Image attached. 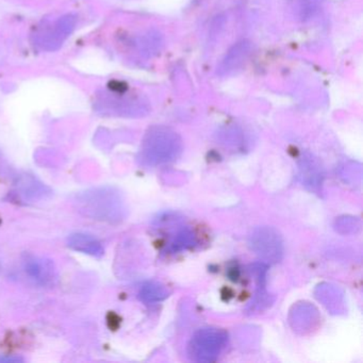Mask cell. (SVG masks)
Segmentation results:
<instances>
[{
  "label": "cell",
  "mask_w": 363,
  "mask_h": 363,
  "mask_svg": "<svg viewBox=\"0 0 363 363\" xmlns=\"http://www.w3.org/2000/svg\"><path fill=\"white\" fill-rule=\"evenodd\" d=\"M250 245L256 250L257 254L269 259L277 260L282 254V243L277 233L272 229L262 228L252 235Z\"/></svg>",
  "instance_id": "obj_4"
},
{
  "label": "cell",
  "mask_w": 363,
  "mask_h": 363,
  "mask_svg": "<svg viewBox=\"0 0 363 363\" xmlns=\"http://www.w3.org/2000/svg\"><path fill=\"white\" fill-rule=\"evenodd\" d=\"M67 245L75 252L89 256L101 257L104 255V247L101 242L86 233H74L67 240Z\"/></svg>",
  "instance_id": "obj_5"
},
{
  "label": "cell",
  "mask_w": 363,
  "mask_h": 363,
  "mask_svg": "<svg viewBox=\"0 0 363 363\" xmlns=\"http://www.w3.org/2000/svg\"><path fill=\"white\" fill-rule=\"evenodd\" d=\"M227 343V335L220 329H201L195 333L189 346L193 360L211 362L220 356Z\"/></svg>",
  "instance_id": "obj_2"
},
{
  "label": "cell",
  "mask_w": 363,
  "mask_h": 363,
  "mask_svg": "<svg viewBox=\"0 0 363 363\" xmlns=\"http://www.w3.org/2000/svg\"><path fill=\"white\" fill-rule=\"evenodd\" d=\"M22 269L29 281L41 288H50L58 280L54 262L39 255L25 254L22 258Z\"/></svg>",
  "instance_id": "obj_3"
},
{
  "label": "cell",
  "mask_w": 363,
  "mask_h": 363,
  "mask_svg": "<svg viewBox=\"0 0 363 363\" xmlns=\"http://www.w3.org/2000/svg\"><path fill=\"white\" fill-rule=\"evenodd\" d=\"M78 211L92 220L113 222L122 213V203L118 193L111 189H93L76 199Z\"/></svg>",
  "instance_id": "obj_1"
},
{
  "label": "cell",
  "mask_w": 363,
  "mask_h": 363,
  "mask_svg": "<svg viewBox=\"0 0 363 363\" xmlns=\"http://www.w3.org/2000/svg\"><path fill=\"white\" fill-rule=\"evenodd\" d=\"M140 296L145 303H154V301H161L165 296V293L158 284L150 282L142 286Z\"/></svg>",
  "instance_id": "obj_6"
},
{
  "label": "cell",
  "mask_w": 363,
  "mask_h": 363,
  "mask_svg": "<svg viewBox=\"0 0 363 363\" xmlns=\"http://www.w3.org/2000/svg\"><path fill=\"white\" fill-rule=\"evenodd\" d=\"M0 269H1V265H0Z\"/></svg>",
  "instance_id": "obj_7"
}]
</instances>
